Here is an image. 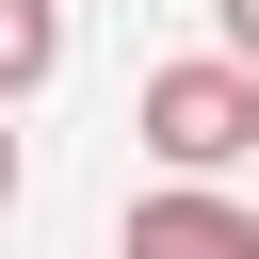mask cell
<instances>
[{
    "instance_id": "6da1fadb",
    "label": "cell",
    "mask_w": 259,
    "mask_h": 259,
    "mask_svg": "<svg viewBox=\"0 0 259 259\" xmlns=\"http://www.w3.org/2000/svg\"><path fill=\"white\" fill-rule=\"evenodd\" d=\"M146 146H162V178H227V162H259V65H162L146 81Z\"/></svg>"
},
{
    "instance_id": "3957f363",
    "label": "cell",
    "mask_w": 259,
    "mask_h": 259,
    "mask_svg": "<svg viewBox=\"0 0 259 259\" xmlns=\"http://www.w3.org/2000/svg\"><path fill=\"white\" fill-rule=\"evenodd\" d=\"M65 65V0H0V97H32Z\"/></svg>"
},
{
    "instance_id": "7a4b0ae2",
    "label": "cell",
    "mask_w": 259,
    "mask_h": 259,
    "mask_svg": "<svg viewBox=\"0 0 259 259\" xmlns=\"http://www.w3.org/2000/svg\"><path fill=\"white\" fill-rule=\"evenodd\" d=\"M113 259H259V210H243V194H210V178H162V194H130Z\"/></svg>"
},
{
    "instance_id": "5b68a950",
    "label": "cell",
    "mask_w": 259,
    "mask_h": 259,
    "mask_svg": "<svg viewBox=\"0 0 259 259\" xmlns=\"http://www.w3.org/2000/svg\"><path fill=\"white\" fill-rule=\"evenodd\" d=\"M0 210H16V130H0Z\"/></svg>"
},
{
    "instance_id": "277c9868",
    "label": "cell",
    "mask_w": 259,
    "mask_h": 259,
    "mask_svg": "<svg viewBox=\"0 0 259 259\" xmlns=\"http://www.w3.org/2000/svg\"><path fill=\"white\" fill-rule=\"evenodd\" d=\"M210 16H227V65H259V0H210Z\"/></svg>"
}]
</instances>
